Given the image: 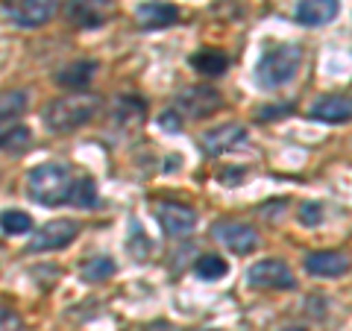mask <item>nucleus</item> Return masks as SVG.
Segmentation results:
<instances>
[{
    "mask_svg": "<svg viewBox=\"0 0 352 331\" xmlns=\"http://www.w3.org/2000/svg\"><path fill=\"white\" fill-rule=\"evenodd\" d=\"M71 191H74V179H71V168L59 161H47L38 164L36 170L27 176V194L32 203L56 208L71 203Z\"/></svg>",
    "mask_w": 352,
    "mask_h": 331,
    "instance_id": "obj_1",
    "label": "nucleus"
},
{
    "mask_svg": "<svg viewBox=\"0 0 352 331\" xmlns=\"http://www.w3.org/2000/svg\"><path fill=\"white\" fill-rule=\"evenodd\" d=\"M97 109H100V100H97L94 94H74V97H59V100L47 103L44 109V124H47L50 132H74L85 126L88 120L97 115Z\"/></svg>",
    "mask_w": 352,
    "mask_h": 331,
    "instance_id": "obj_2",
    "label": "nucleus"
},
{
    "mask_svg": "<svg viewBox=\"0 0 352 331\" xmlns=\"http://www.w3.org/2000/svg\"><path fill=\"white\" fill-rule=\"evenodd\" d=\"M300 65H302V50L296 44H276V47L264 50V56L258 59L256 80L261 88H282L296 76Z\"/></svg>",
    "mask_w": 352,
    "mask_h": 331,
    "instance_id": "obj_3",
    "label": "nucleus"
},
{
    "mask_svg": "<svg viewBox=\"0 0 352 331\" xmlns=\"http://www.w3.org/2000/svg\"><path fill=\"white\" fill-rule=\"evenodd\" d=\"M59 0H3V12L15 27L36 30L44 27L56 12Z\"/></svg>",
    "mask_w": 352,
    "mask_h": 331,
    "instance_id": "obj_4",
    "label": "nucleus"
},
{
    "mask_svg": "<svg viewBox=\"0 0 352 331\" xmlns=\"http://www.w3.org/2000/svg\"><path fill=\"white\" fill-rule=\"evenodd\" d=\"M76 235H80V223L76 220H50V223H44L32 240L27 244V252H53V249H65L71 247Z\"/></svg>",
    "mask_w": 352,
    "mask_h": 331,
    "instance_id": "obj_5",
    "label": "nucleus"
},
{
    "mask_svg": "<svg viewBox=\"0 0 352 331\" xmlns=\"http://www.w3.org/2000/svg\"><path fill=\"white\" fill-rule=\"evenodd\" d=\"M212 238L220 240L226 249H232L235 255H250L258 247V231L250 223H238V220H217L212 226Z\"/></svg>",
    "mask_w": 352,
    "mask_h": 331,
    "instance_id": "obj_6",
    "label": "nucleus"
},
{
    "mask_svg": "<svg viewBox=\"0 0 352 331\" xmlns=\"http://www.w3.org/2000/svg\"><path fill=\"white\" fill-rule=\"evenodd\" d=\"M247 282L252 288H267V290H294L296 275L285 261H258L247 273Z\"/></svg>",
    "mask_w": 352,
    "mask_h": 331,
    "instance_id": "obj_7",
    "label": "nucleus"
},
{
    "mask_svg": "<svg viewBox=\"0 0 352 331\" xmlns=\"http://www.w3.org/2000/svg\"><path fill=\"white\" fill-rule=\"evenodd\" d=\"M220 106H223V97H220L217 88H208V85H191L176 97V112L188 117H208Z\"/></svg>",
    "mask_w": 352,
    "mask_h": 331,
    "instance_id": "obj_8",
    "label": "nucleus"
},
{
    "mask_svg": "<svg viewBox=\"0 0 352 331\" xmlns=\"http://www.w3.org/2000/svg\"><path fill=\"white\" fill-rule=\"evenodd\" d=\"M65 18L80 30H97L112 18V0H68Z\"/></svg>",
    "mask_w": 352,
    "mask_h": 331,
    "instance_id": "obj_9",
    "label": "nucleus"
},
{
    "mask_svg": "<svg viewBox=\"0 0 352 331\" xmlns=\"http://www.w3.org/2000/svg\"><path fill=\"white\" fill-rule=\"evenodd\" d=\"M247 141H250L247 126H241V124H226V126H214V129L203 132L200 147H203L206 156H223V152H229V150L244 147Z\"/></svg>",
    "mask_w": 352,
    "mask_h": 331,
    "instance_id": "obj_10",
    "label": "nucleus"
},
{
    "mask_svg": "<svg viewBox=\"0 0 352 331\" xmlns=\"http://www.w3.org/2000/svg\"><path fill=\"white\" fill-rule=\"evenodd\" d=\"M156 217L168 238H185V235H191L197 226V212L188 205H179V203H159Z\"/></svg>",
    "mask_w": 352,
    "mask_h": 331,
    "instance_id": "obj_11",
    "label": "nucleus"
},
{
    "mask_svg": "<svg viewBox=\"0 0 352 331\" xmlns=\"http://www.w3.org/2000/svg\"><path fill=\"white\" fill-rule=\"evenodd\" d=\"M308 117L320 120V124H349L352 120V97L326 94L308 109Z\"/></svg>",
    "mask_w": 352,
    "mask_h": 331,
    "instance_id": "obj_12",
    "label": "nucleus"
},
{
    "mask_svg": "<svg viewBox=\"0 0 352 331\" xmlns=\"http://www.w3.org/2000/svg\"><path fill=\"white\" fill-rule=\"evenodd\" d=\"M305 270L317 275V279H338V275H344L349 270V258L332 249L311 252V255H305Z\"/></svg>",
    "mask_w": 352,
    "mask_h": 331,
    "instance_id": "obj_13",
    "label": "nucleus"
},
{
    "mask_svg": "<svg viewBox=\"0 0 352 331\" xmlns=\"http://www.w3.org/2000/svg\"><path fill=\"white\" fill-rule=\"evenodd\" d=\"M338 9H340L338 0H300L294 18L302 27H323L338 15Z\"/></svg>",
    "mask_w": 352,
    "mask_h": 331,
    "instance_id": "obj_14",
    "label": "nucleus"
},
{
    "mask_svg": "<svg viewBox=\"0 0 352 331\" xmlns=\"http://www.w3.org/2000/svg\"><path fill=\"white\" fill-rule=\"evenodd\" d=\"M138 24L144 30H164L170 27L176 18H179V9L170 6V3H162V0H150V3H141L138 6Z\"/></svg>",
    "mask_w": 352,
    "mask_h": 331,
    "instance_id": "obj_15",
    "label": "nucleus"
},
{
    "mask_svg": "<svg viewBox=\"0 0 352 331\" xmlns=\"http://www.w3.org/2000/svg\"><path fill=\"white\" fill-rule=\"evenodd\" d=\"M97 68H100V65H97L94 59H76L71 65H65L62 71H56V82L62 88H82V85H88L94 80Z\"/></svg>",
    "mask_w": 352,
    "mask_h": 331,
    "instance_id": "obj_16",
    "label": "nucleus"
},
{
    "mask_svg": "<svg viewBox=\"0 0 352 331\" xmlns=\"http://www.w3.org/2000/svg\"><path fill=\"white\" fill-rule=\"evenodd\" d=\"M191 68L203 76H223L229 68V56L223 50H214V47H206L200 53L191 56Z\"/></svg>",
    "mask_w": 352,
    "mask_h": 331,
    "instance_id": "obj_17",
    "label": "nucleus"
},
{
    "mask_svg": "<svg viewBox=\"0 0 352 331\" xmlns=\"http://www.w3.org/2000/svg\"><path fill=\"white\" fill-rule=\"evenodd\" d=\"M27 109V91H6L0 94V132L12 126L18 115H24Z\"/></svg>",
    "mask_w": 352,
    "mask_h": 331,
    "instance_id": "obj_18",
    "label": "nucleus"
},
{
    "mask_svg": "<svg viewBox=\"0 0 352 331\" xmlns=\"http://www.w3.org/2000/svg\"><path fill=\"white\" fill-rule=\"evenodd\" d=\"M32 144V135L27 126H9L0 132V152H12V156H21L27 152Z\"/></svg>",
    "mask_w": 352,
    "mask_h": 331,
    "instance_id": "obj_19",
    "label": "nucleus"
},
{
    "mask_svg": "<svg viewBox=\"0 0 352 331\" xmlns=\"http://www.w3.org/2000/svg\"><path fill=\"white\" fill-rule=\"evenodd\" d=\"M115 270H118V264H115V258H109V255H97V258H91V261H85L82 264V279L85 282H106V279H112L115 275Z\"/></svg>",
    "mask_w": 352,
    "mask_h": 331,
    "instance_id": "obj_20",
    "label": "nucleus"
},
{
    "mask_svg": "<svg viewBox=\"0 0 352 331\" xmlns=\"http://www.w3.org/2000/svg\"><path fill=\"white\" fill-rule=\"evenodd\" d=\"M71 203L76 208H94L100 203V196H97V185L91 176H82V179L74 182V191H71Z\"/></svg>",
    "mask_w": 352,
    "mask_h": 331,
    "instance_id": "obj_21",
    "label": "nucleus"
},
{
    "mask_svg": "<svg viewBox=\"0 0 352 331\" xmlns=\"http://www.w3.org/2000/svg\"><path fill=\"white\" fill-rule=\"evenodd\" d=\"M229 273V264L220 258V255H206L197 261V275L206 282H214V279H223V275Z\"/></svg>",
    "mask_w": 352,
    "mask_h": 331,
    "instance_id": "obj_22",
    "label": "nucleus"
},
{
    "mask_svg": "<svg viewBox=\"0 0 352 331\" xmlns=\"http://www.w3.org/2000/svg\"><path fill=\"white\" fill-rule=\"evenodd\" d=\"M0 229L6 235H24V231L32 229V220L24 212H0Z\"/></svg>",
    "mask_w": 352,
    "mask_h": 331,
    "instance_id": "obj_23",
    "label": "nucleus"
},
{
    "mask_svg": "<svg viewBox=\"0 0 352 331\" xmlns=\"http://www.w3.org/2000/svg\"><path fill=\"white\" fill-rule=\"evenodd\" d=\"M300 223L308 229L320 226L323 223V205L320 203H302L300 205Z\"/></svg>",
    "mask_w": 352,
    "mask_h": 331,
    "instance_id": "obj_24",
    "label": "nucleus"
},
{
    "mask_svg": "<svg viewBox=\"0 0 352 331\" xmlns=\"http://www.w3.org/2000/svg\"><path fill=\"white\" fill-rule=\"evenodd\" d=\"M159 126H162L164 132H179V129H182V115L176 112V109H168V112L159 115Z\"/></svg>",
    "mask_w": 352,
    "mask_h": 331,
    "instance_id": "obj_25",
    "label": "nucleus"
},
{
    "mask_svg": "<svg viewBox=\"0 0 352 331\" xmlns=\"http://www.w3.org/2000/svg\"><path fill=\"white\" fill-rule=\"evenodd\" d=\"M294 112V106L291 103H282V106H267V109H258V120H276L282 115H291Z\"/></svg>",
    "mask_w": 352,
    "mask_h": 331,
    "instance_id": "obj_26",
    "label": "nucleus"
},
{
    "mask_svg": "<svg viewBox=\"0 0 352 331\" xmlns=\"http://www.w3.org/2000/svg\"><path fill=\"white\" fill-rule=\"evenodd\" d=\"M0 331H21V317L9 308H0Z\"/></svg>",
    "mask_w": 352,
    "mask_h": 331,
    "instance_id": "obj_27",
    "label": "nucleus"
},
{
    "mask_svg": "<svg viewBox=\"0 0 352 331\" xmlns=\"http://www.w3.org/2000/svg\"><path fill=\"white\" fill-rule=\"evenodd\" d=\"M241 176H244V168H232V170H223V173H220V179H223V182H238Z\"/></svg>",
    "mask_w": 352,
    "mask_h": 331,
    "instance_id": "obj_28",
    "label": "nucleus"
},
{
    "mask_svg": "<svg viewBox=\"0 0 352 331\" xmlns=\"http://www.w3.org/2000/svg\"><path fill=\"white\" fill-rule=\"evenodd\" d=\"M282 331H305V328H300V326H296V328H282Z\"/></svg>",
    "mask_w": 352,
    "mask_h": 331,
    "instance_id": "obj_29",
    "label": "nucleus"
}]
</instances>
